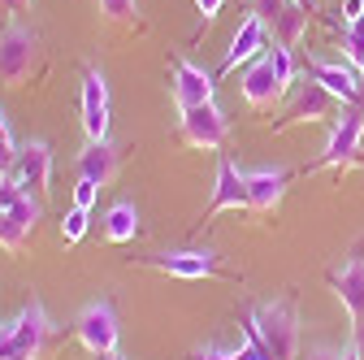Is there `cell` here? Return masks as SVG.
<instances>
[{
	"instance_id": "obj_1",
	"label": "cell",
	"mask_w": 364,
	"mask_h": 360,
	"mask_svg": "<svg viewBox=\"0 0 364 360\" xmlns=\"http://www.w3.org/2000/svg\"><path fill=\"white\" fill-rule=\"evenodd\" d=\"M252 330L269 360H299V308L295 300H269L252 308Z\"/></svg>"
},
{
	"instance_id": "obj_2",
	"label": "cell",
	"mask_w": 364,
	"mask_h": 360,
	"mask_svg": "<svg viewBox=\"0 0 364 360\" xmlns=\"http://www.w3.org/2000/svg\"><path fill=\"white\" fill-rule=\"evenodd\" d=\"M53 334H57L53 317L43 312L39 300H31L18 312V322H9L5 330H0V360H39L43 351H48Z\"/></svg>"
},
{
	"instance_id": "obj_3",
	"label": "cell",
	"mask_w": 364,
	"mask_h": 360,
	"mask_svg": "<svg viewBox=\"0 0 364 360\" xmlns=\"http://www.w3.org/2000/svg\"><path fill=\"white\" fill-rule=\"evenodd\" d=\"M43 61V43H39V31L26 26V22H9L0 26V83L9 87H22Z\"/></svg>"
},
{
	"instance_id": "obj_4",
	"label": "cell",
	"mask_w": 364,
	"mask_h": 360,
	"mask_svg": "<svg viewBox=\"0 0 364 360\" xmlns=\"http://www.w3.org/2000/svg\"><path fill=\"white\" fill-rule=\"evenodd\" d=\"M360 139H364V105H343V113L334 117L326 152L316 157L308 169H351V165H364Z\"/></svg>"
},
{
	"instance_id": "obj_5",
	"label": "cell",
	"mask_w": 364,
	"mask_h": 360,
	"mask_svg": "<svg viewBox=\"0 0 364 360\" xmlns=\"http://www.w3.org/2000/svg\"><path fill=\"white\" fill-rule=\"evenodd\" d=\"M178 139L187 148H204V152H217L230 139V122L217 105H200V109H182L178 113Z\"/></svg>"
},
{
	"instance_id": "obj_6",
	"label": "cell",
	"mask_w": 364,
	"mask_h": 360,
	"mask_svg": "<svg viewBox=\"0 0 364 360\" xmlns=\"http://www.w3.org/2000/svg\"><path fill=\"white\" fill-rule=\"evenodd\" d=\"M74 334H78V343H82L91 356H109V351H117V334H122V326H117V308H113L109 300H91V304L78 312Z\"/></svg>"
},
{
	"instance_id": "obj_7",
	"label": "cell",
	"mask_w": 364,
	"mask_h": 360,
	"mask_svg": "<svg viewBox=\"0 0 364 360\" xmlns=\"http://www.w3.org/2000/svg\"><path fill=\"white\" fill-rule=\"evenodd\" d=\"M264 31L273 35V43H287V48H295V43L308 35V9L295 5V0H256V9H252Z\"/></svg>"
},
{
	"instance_id": "obj_8",
	"label": "cell",
	"mask_w": 364,
	"mask_h": 360,
	"mask_svg": "<svg viewBox=\"0 0 364 360\" xmlns=\"http://www.w3.org/2000/svg\"><path fill=\"white\" fill-rule=\"evenodd\" d=\"M82 130H87V144L109 139V83L96 65L82 70Z\"/></svg>"
},
{
	"instance_id": "obj_9",
	"label": "cell",
	"mask_w": 364,
	"mask_h": 360,
	"mask_svg": "<svg viewBox=\"0 0 364 360\" xmlns=\"http://www.w3.org/2000/svg\"><path fill=\"white\" fill-rule=\"evenodd\" d=\"M330 291L343 300V308L351 312V322H364V248H355L343 265L330 269Z\"/></svg>"
},
{
	"instance_id": "obj_10",
	"label": "cell",
	"mask_w": 364,
	"mask_h": 360,
	"mask_svg": "<svg viewBox=\"0 0 364 360\" xmlns=\"http://www.w3.org/2000/svg\"><path fill=\"white\" fill-rule=\"evenodd\" d=\"M14 183H22L31 196H48V183H53V148L43 139H31L22 144L18 152V165H14Z\"/></svg>"
},
{
	"instance_id": "obj_11",
	"label": "cell",
	"mask_w": 364,
	"mask_h": 360,
	"mask_svg": "<svg viewBox=\"0 0 364 360\" xmlns=\"http://www.w3.org/2000/svg\"><path fill=\"white\" fill-rule=\"evenodd\" d=\"M243 183H247V208L264 217V213H273V208L282 204L287 183H291V169H269V165L243 169Z\"/></svg>"
},
{
	"instance_id": "obj_12",
	"label": "cell",
	"mask_w": 364,
	"mask_h": 360,
	"mask_svg": "<svg viewBox=\"0 0 364 360\" xmlns=\"http://www.w3.org/2000/svg\"><path fill=\"white\" fill-rule=\"evenodd\" d=\"M243 208H247L243 169H235V161L221 152V161H217V187H213V200H208L204 217H217V213H243Z\"/></svg>"
},
{
	"instance_id": "obj_13",
	"label": "cell",
	"mask_w": 364,
	"mask_h": 360,
	"mask_svg": "<svg viewBox=\"0 0 364 360\" xmlns=\"http://www.w3.org/2000/svg\"><path fill=\"white\" fill-rule=\"evenodd\" d=\"M334 96L326 92L321 83H299V92L291 96V105L282 109V122L278 126H299V122H326L334 113Z\"/></svg>"
},
{
	"instance_id": "obj_14",
	"label": "cell",
	"mask_w": 364,
	"mask_h": 360,
	"mask_svg": "<svg viewBox=\"0 0 364 360\" xmlns=\"http://www.w3.org/2000/svg\"><path fill=\"white\" fill-rule=\"evenodd\" d=\"M173 105L178 113L182 109H200V105H213V74H204L200 65L191 61H173Z\"/></svg>"
},
{
	"instance_id": "obj_15",
	"label": "cell",
	"mask_w": 364,
	"mask_h": 360,
	"mask_svg": "<svg viewBox=\"0 0 364 360\" xmlns=\"http://www.w3.org/2000/svg\"><path fill=\"white\" fill-rule=\"evenodd\" d=\"M282 92H287V87H282V78H278V74H273L269 48H264V53L256 57V65L243 74V100H247L252 109H273V105L282 100Z\"/></svg>"
},
{
	"instance_id": "obj_16",
	"label": "cell",
	"mask_w": 364,
	"mask_h": 360,
	"mask_svg": "<svg viewBox=\"0 0 364 360\" xmlns=\"http://www.w3.org/2000/svg\"><path fill=\"white\" fill-rule=\"evenodd\" d=\"M144 265L156 269V274H169V278H213L217 274L213 252H161V256H148Z\"/></svg>"
},
{
	"instance_id": "obj_17",
	"label": "cell",
	"mask_w": 364,
	"mask_h": 360,
	"mask_svg": "<svg viewBox=\"0 0 364 360\" xmlns=\"http://www.w3.org/2000/svg\"><path fill=\"white\" fill-rule=\"evenodd\" d=\"M312 83H321L338 105H364L360 96V70L343 61H312Z\"/></svg>"
},
{
	"instance_id": "obj_18",
	"label": "cell",
	"mask_w": 364,
	"mask_h": 360,
	"mask_svg": "<svg viewBox=\"0 0 364 360\" xmlns=\"http://www.w3.org/2000/svg\"><path fill=\"white\" fill-rule=\"evenodd\" d=\"M269 48V31H264V22L252 14V18H243V26L235 31V43H230V53H225V61H221V74H235L243 61H252V57H260Z\"/></svg>"
},
{
	"instance_id": "obj_19",
	"label": "cell",
	"mask_w": 364,
	"mask_h": 360,
	"mask_svg": "<svg viewBox=\"0 0 364 360\" xmlns=\"http://www.w3.org/2000/svg\"><path fill=\"white\" fill-rule=\"evenodd\" d=\"M122 165V148L117 144H87L78 152V178H87V183H96V187H109L113 183V174Z\"/></svg>"
},
{
	"instance_id": "obj_20",
	"label": "cell",
	"mask_w": 364,
	"mask_h": 360,
	"mask_svg": "<svg viewBox=\"0 0 364 360\" xmlns=\"http://www.w3.org/2000/svg\"><path fill=\"white\" fill-rule=\"evenodd\" d=\"M139 235V213H134L130 200H117L109 213H105V239L109 243H130Z\"/></svg>"
},
{
	"instance_id": "obj_21",
	"label": "cell",
	"mask_w": 364,
	"mask_h": 360,
	"mask_svg": "<svg viewBox=\"0 0 364 360\" xmlns=\"http://www.w3.org/2000/svg\"><path fill=\"white\" fill-rule=\"evenodd\" d=\"M100 14L117 26H139V0H100Z\"/></svg>"
},
{
	"instance_id": "obj_22",
	"label": "cell",
	"mask_w": 364,
	"mask_h": 360,
	"mask_svg": "<svg viewBox=\"0 0 364 360\" xmlns=\"http://www.w3.org/2000/svg\"><path fill=\"white\" fill-rule=\"evenodd\" d=\"M26 239H31V235L18 226V221H14V213H0V248L18 256V252L26 248Z\"/></svg>"
},
{
	"instance_id": "obj_23",
	"label": "cell",
	"mask_w": 364,
	"mask_h": 360,
	"mask_svg": "<svg viewBox=\"0 0 364 360\" xmlns=\"http://www.w3.org/2000/svg\"><path fill=\"white\" fill-rule=\"evenodd\" d=\"M9 213H14V221H18V226H22L26 235H35V226H39V213H43V208H39V200H35V196H22V200L9 208Z\"/></svg>"
},
{
	"instance_id": "obj_24",
	"label": "cell",
	"mask_w": 364,
	"mask_h": 360,
	"mask_svg": "<svg viewBox=\"0 0 364 360\" xmlns=\"http://www.w3.org/2000/svg\"><path fill=\"white\" fill-rule=\"evenodd\" d=\"M269 61H273V74L282 78V87L295 78V65H291V48H287V43H269Z\"/></svg>"
},
{
	"instance_id": "obj_25",
	"label": "cell",
	"mask_w": 364,
	"mask_h": 360,
	"mask_svg": "<svg viewBox=\"0 0 364 360\" xmlns=\"http://www.w3.org/2000/svg\"><path fill=\"white\" fill-rule=\"evenodd\" d=\"M82 235H87V213H82V208H70L65 221H61V239H65V243H78Z\"/></svg>"
},
{
	"instance_id": "obj_26",
	"label": "cell",
	"mask_w": 364,
	"mask_h": 360,
	"mask_svg": "<svg viewBox=\"0 0 364 360\" xmlns=\"http://www.w3.org/2000/svg\"><path fill=\"white\" fill-rule=\"evenodd\" d=\"M304 360H360L355 356V347L347 343V347H330V343H316V347H308V356Z\"/></svg>"
},
{
	"instance_id": "obj_27",
	"label": "cell",
	"mask_w": 364,
	"mask_h": 360,
	"mask_svg": "<svg viewBox=\"0 0 364 360\" xmlns=\"http://www.w3.org/2000/svg\"><path fill=\"white\" fill-rule=\"evenodd\" d=\"M18 144H14V134L9 130H0V178H9L14 174V165H18Z\"/></svg>"
},
{
	"instance_id": "obj_28",
	"label": "cell",
	"mask_w": 364,
	"mask_h": 360,
	"mask_svg": "<svg viewBox=\"0 0 364 360\" xmlns=\"http://www.w3.org/2000/svg\"><path fill=\"white\" fill-rule=\"evenodd\" d=\"M22 196H31V191H26L22 183H14V178H5V183H0V213H9Z\"/></svg>"
},
{
	"instance_id": "obj_29",
	"label": "cell",
	"mask_w": 364,
	"mask_h": 360,
	"mask_svg": "<svg viewBox=\"0 0 364 360\" xmlns=\"http://www.w3.org/2000/svg\"><path fill=\"white\" fill-rule=\"evenodd\" d=\"M96 183H87V178H78V187H74V208H82V213H91L96 208Z\"/></svg>"
},
{
	"instance_id": "obj_30",
	"label": "cell",
	"mask_w": 364,
	"mask_h": 360,
	"mask_svg": "<svg viewBox=\"0 0 364 360\" xmlns=\"http://www.w3.org/2000/svg\"><path fill=\"white\" fill-rule=\"evenodd\" d=\"M364 18V0H343V22L351 26V22H360Z\"/></svg>"
},
{
	"instance_id": "obj_31",
	"label": "cell",
	"mask_w": 364,
	"mask_h": 360,
	"mask_svg": "<svg viewBox=\"0 0 364 360\" xmlns=\"http://www.w3.org/2000/svg\"><path fill=\"white\" fill-rule=\"evenodd\" d=\"M343 53H347L351 70H360V74H364V43H343Z\"/></svg>"
},
{
	"instance_id": "obj_32",
	"label": "cell",
	"mask_w": 364,
	"mask_h": 360,
	"mask_svg": "<svg viewBox=\"0 0 364 360\" xmlns=\"http://www.w3.org/2000/svg\"><path fill=\"white\" fill-rule=\"evenodd\" d=\"M196 5H200V18H204V22H213V18L221 14V5H225V0H196Z\"/></svg>"
},
{
	"instance_id": "obj_33",
	"label": "cell",
	"mask_w": 364,
	"mask_h": 360,
	"mask_svg": "<svg viewBox=\"0 0 364 360\" xmlns=\"http://www.w3.org/2000/svg\"><path fill=\"white\" fill-rule=\"evenodd\" d=\"M343 43H364V18H360V22H351V26L343 31Z\"/></svg>"
},
{
	"instance_id": "obj_34",
	"label": "cell",
	"mask_w": 364,
	"mask_h": 360,
	"mask_svg": "<svg viewBox=\"0 0 364 360\" xmlns=\"http://www.w3.org/2000/svg\"><path fill=\"white\" fill-rule=\"evenodd\" d=\"M0 5H5V9L18 18V14H31V5H35V0H0Z\"/></svg>"
},
{
	"instance_id": "obj_35",
	"label": "cell",
	"mask_w": 364,
	"mask_h": 360,
	"mask_svg": "<svg viewBox=\"0 0 364 360\" xmlns=\"http://www.w3.org/2000/svg\"><path fill=\"white\" fill-rule=\"evenodd\" d=\"M351 347H355V356L364 360V322H355V330H351Z\"/></svg>"
},
{
	"instance_id": "obj_36",
	"label": "cell",
	"mask_w": 364,
	"mask_h": 360,
	"mask_svg": "<svg viewBox=\"0 0 364 360\" xmlns=\"http://www.w3.org/2000/svg\"><path fill=\"white\" fill-rule=\"evenodd\" d=\"M96 360H122V356H117V351H109V356H96Z\"/></svg>"
},
{
	"instance_id": "obj_37",
	"label": "cell",
	"mask_w": 364,
	"mask_h": 360,
	"mask_svg": "<svg viewBox=\"0 0 364 360\" xmlns=\"http://www.w3.org/2000/svg\"><path fill=\"white\" fill-rule=\"evenodd\" d=\"M0 130H9V126H5V113H0Z\"/></svg>"
},
{
	"instance_id": "obj_38",
	"label": "cell",
	"mask_w": 364,
	"mask_h": 360,
	"mask_svg": "<svg viewBox=\"0 0 364 360\" xmlns=\"http://www.w3.org/2000/svg\"><path fill=\"white\" fill-rule=\"evenodd\" d=\"M295 5H304V9H308V5H312V0H295Z\"/></svg>"
}]
</instances>
